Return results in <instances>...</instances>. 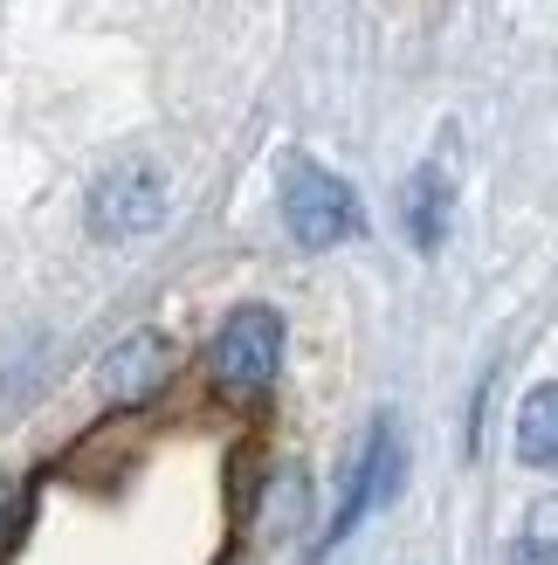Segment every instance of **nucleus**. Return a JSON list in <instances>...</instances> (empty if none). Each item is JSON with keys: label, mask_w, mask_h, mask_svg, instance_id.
Instances as JSON below:
<instances>
[{"label": "nucleus", "mask_w": 558, "mask_h": 565, "mask_svg": "<svg viewBox=\"0 0 558 565\" xmlns=\"http://www.w3.org/2000/svg\"><path fill=\"white\" fill-rule=\"evenodd\" d=\"M532 545L558 552V497H551V503H538V511H532Z\"/></svg>", "instance_id": "obj_9"}, {"label": "nucleus", "mask_w": 558, "mask_h": 565, "mask_svg": "<svg viewBox=\"0 0 558 565\" xmlns=\"http://www.w3.org/2000/svg\"><path fill=\"white\" fill-rule=\"evenodd\" d=\"M165 221V180L159 166L146 159H125L90 186V235L97 242H131V235H152Z\"/></svg>", "instance_id": "obj_3"}, {"label": "nucleus", "mask_w": 558, "mask_h": 565, "mask_svg": "<svg viewBox=\"0 0 558 565\" xmlns=\"http://www.w3.org/2000/svg\"><path fill=\"white\" fill-rule=\"evenodd\" d=\"M276 365H283V318H276L269 303H242L207 345V373H214V386L228 393V401L269 393Z\"/></svg>", "instance_id": "obj_1"}, {"label": "nucleus", "mask_w": 558, "mask_h": 565, "mask_svg": "<svg viewBox=\"0 0 558 565\" xmlns=\"http://www.w3.org/2000/svg\"><path fill=\"white\" fill-rule=\"evenodd\" d=\"M14 524H21V483H14L8 469H0V545L14 539Z\"/></svg>", "instance_id": "obj_8"}, {"label": "nucleus", "mask_w": 558, "mask_h": 565, "mask_svg": "<svg viewBox=\"0 0 558 565\" xmlns=\"http://www.w3.org/2000/svg\"><path fill=\"white\" fill-rule=\"evenodd\" d=\"M173 365L180 359H173V338H165V331H131L125 345H110L97 386H104V401H118V407H146L152 393H165Z\"/></svg>", "instance_id": "obj_5"}, {"label": "nucleus", "mask_w": 558, "mask_h": 565, "mask_svg": "<svg viewBox=\"0 0 558 565\" xmlns=\"http://www.w3.org/2000/svg\"><path fill=\"white\" fill-rule=\"evenodd\" d=\"M511 565H551V552H545V545H532V539H524V545L511 552Z\"/></svg>", "instance_id": "obj_10"}, {"label": "nucleus", "mask_w": 558, "mask_h": 565, "mask_svg": "<svg viewBox=\"0 0 558 565\" xmlns=\"http://www.w3.org/2000/svg\"><path fill=\"white\" fill-rule=\"evenodd\" d=\"M517 462L558 469V386H532L517 407Z\"/></svg>", "instance_id": "obj_7"}, {"label": "nucleus", "mask_w": 558, "mask_h": 565, "mask_svg": "<svg viewBox=\"0 0 558 565\" xmlns=\"http://www.w3.org/2000/svg\"><path fill=\"white\" fill-rule=\"evenodd\" d=\"M283 221L303 248H339L345 235H358V201L331 166L290 159L283 166Z\"/></svg>", "instance_id": "obj_2"}, {"label": "nucleus", "mask_w": 558, "mask_h": 565, "mask_svg": "<svg viewBox=\"0 0 558 565\" xmlns=\"http://www.w3.org/2000/svg\"><path fill=\"white\" fill-rule=\"evenodd\" d=\"M400 221H407V242L421 248V256H434V248L449 242V180H441V166H421V173L407 180Z\"/></svg>", "instance_id": "obj_6"}, {"label": "nucleus", "mask_w": 558, "mask_h": 565, "mask_svg": "<svg viewBox=\"0 0 558 565\" xmlns=\"http://www.w3.org/2000/svg\"><path fill=\"white\" fill-rule=\"evenodd\" d=\"M400 490V441H394V428H373V441H366V456H358V469H352V483H345V503H339V518H331V531H324V545L311 552V558H324L331 545H345L352 531H358V518L366 511H379L386 497Z\"/></svg>", "instance_id": "obj_4"}]
</instances>
